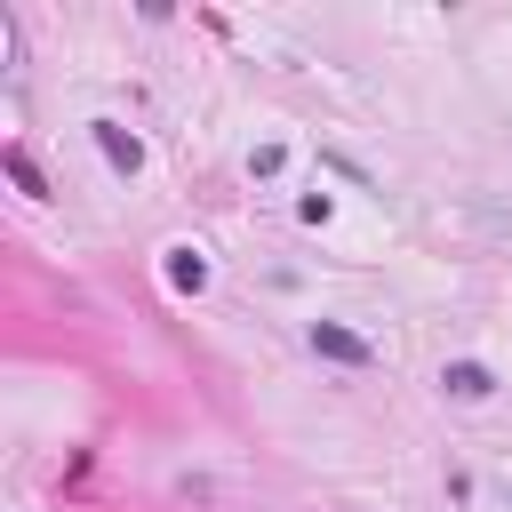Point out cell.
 I'll use <instances>...</instances> for the list:
<instances>
[{
    "instance_id": "cell-5",
    "label": "cell",
    "mask_w": 512,
    "mask_h": 512,
    "mask_svg": "<svg viewBox=\"0 0 512 512\" xmlns=\"http://www.w3.org/2000/svg\"><path fill=\"white\" fill-rule=\"evenodd\" d=\"M8 176H16V184H24V192H32V200H40V192H48V184H40V168H32V152H24V144H8Z\"/></svg>"
},
{
    "instance_id": "cell-1",
    "label": "cell",
    "mask_w": 512,
    "mask_h": 512,
    "mask_svg": "<svg viewBox=\"0 0 512 512\" xmlns=\"http://www.w3.org/2000/svg\"><path fill=\"white\" fill-rule=\"evenodd\" d=\"M312 352H320V360H336V368H368V360H376V344H368V336H352L344 320H312Z\"/></svg>"
},
{
    "instance_id": "cell-4",
    "label": "cell",
    "mask_w": 512,
    "mask_h": 512,
    "mask_svg": "<svg viewBox=\"0 0 512 512\" xmlns=\"http://www.w3.org/2000/svg\"><path fill=\"white\" fill-rule=\"evenodd\" d=\"M168 288H176V296H200V288H208V256H200V248H168Z\"/></svg>"
},
{
    "instance_id": "cell-3",
    "label": "cell",
    "mask_w": 512,
    "mask_h": 512,
    "mask_svg": "<svg viewBox=\"0 0 512 512\" xmlns=\"http://www.w3.org/2000/svg\"><path fill=\"white\" fill-rule=\"evenodd\" d=\"M440 392H448V400H488L496 376H488L480 360H448V368H440Z\"/></svg>"
},
{
    "instance_id": "cell-2",
    "label": "cell",
    "mask_w": 512,
    "mask_h": 512,
    "mask_svg": "<svg viewBox=\"0 0 512 512\" xmlns=\"http://www.w3.org/2000/svg\"><path fill=\"white\" fill-rule=\"evenodd\" d=\"M96 152H104V160H112L120 176H136V168H144V144H136V136L120 128V120H96Z\"/></svg>"
}]
</instances>
